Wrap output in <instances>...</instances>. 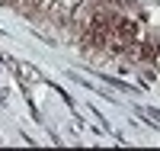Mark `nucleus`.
<instances>
[{"label": "nucleus", "instance_id": "f257e3e1", "mask_svg": "<svg viewBox=\"0 0 160 151\" xmlns=\"http://www.w3.org/2000/svg\"><path fill=\"white\" fill-rule=\"evenodd\" d=\"M115 39H122V42L128 45V42H135V35H138V26L131 23V19H115Z\"/></svg>", "mask_w": 160, "mask_h": 151}, {"label": "nucleus", "instance_id": "f03ea898", "mask_svg": "<svg viewBox=\"0 0 160 151\" xmlns=\"http://www.w3.org/2000/svg\"><path fill=\"white\" fill-rule=\"evenodd\" d=\"M77 3H80V0H55V13H58V19H68L71 13H74Z\"/></svg>", "mask_w": 160, "mask_h": 151}, {"label": "nucleus", "instance_id": "7ed1b4c3", "mask_svg": "<svg viewBox=\"0 0 160 151\" xmlns=\"http://www.w3.org/2000/svg\"><path fill=\"white\" fill-rule=\"evenodd\" d=\"M26 3H45V0H26Z\"/></svg>", "mask_w": 160, "mask_h": 151}]
</instances>
